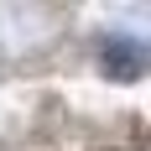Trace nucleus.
Returning a JSON list of instances; mask_svg holds the SVG:
<instances>
[{
    "mask_svg": "<svg viewBox=\"0 0 151 151\" xmlns=\"http://www.w3.org/2000/svg\"><path fill=\"white\" fill-rule=\"evenodd\" d=\"M104 68H109L115 78H136V73H141V47L125 42V37L109 42V47H104Z\"/></svg>",
    "mask_w": 151,
    "mask_h": 151,
    "instance_id": "1",
    "label": "nucleus"
}]
</instances>
